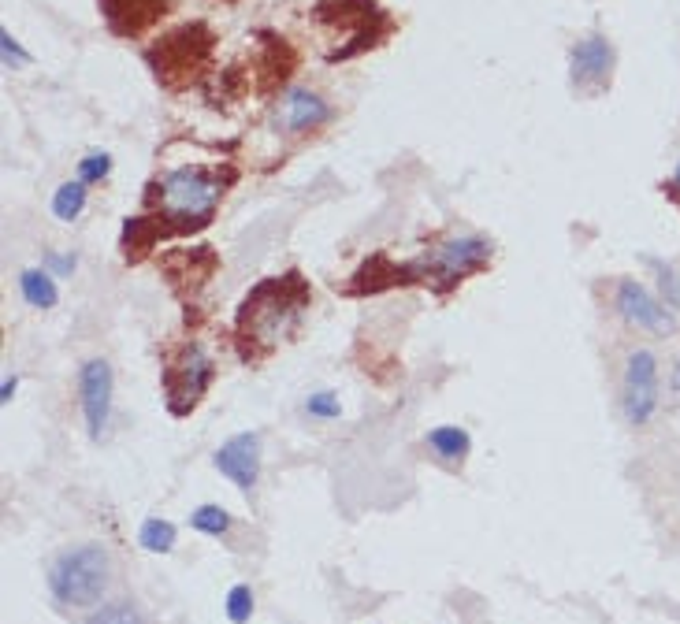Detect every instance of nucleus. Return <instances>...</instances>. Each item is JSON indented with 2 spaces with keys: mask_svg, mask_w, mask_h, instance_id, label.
Here are the masks:
<instances>
[{
  "mask_svg": "<svg viewBox=\"0 0 680 624\" xmlns=\"http://www.w3.org/2000/svg\"><path fill=\"white\" fill-rule=\"evenodd\" d=\"M316 23L335 26L342 30V49L331 52L327 60H354L361 52L376 49L387 34H391V19L387 12H380L376 0H324L313 8Z\"/></svg>",
  "mask_w": 680,
  "mask_h": 624,
  "instance_id": "39448f33",
  "label": "nucleus"
},
{
  "mask_svg": "<svg viewBox=\"0 0 680 624\" xmlns=\"http://www.w3.org/2000/svg\"><path fill=\"white\" fill-rule=\"evenodd\" d=\"M658 409V361L651 350H636L625 364V416L640 428Z\"/></svg>",
  "mask_w": 680,
  "mask_h": 624,
  "instance_id": "6e6552de",
  "label": "nucleus"
},
{
  "mask_svg": "<svg viewBox=\"0 0 680 624\" xmlns=\"http://www.w3.org/2000/svg\"><path fill=\"white\" fill-rule=\"evenodd\" d=\"M175 539H179L175 524L160 517H149L142 524V532H138V543H142V550H149V554H168L171 546H175Z\"/></svg>",
  "mask_w": 680,
  "mask_h": 624,
  "instance_id": "aec40b11",
  "label": "nucleus"
},
{
  "mask_svg": "<svg viewBox=\"0 0 680 624\" xmlns=\"http://www.w3.org/2000/svg\"><path fill=\"white\" fill-rule=\"evenodd\" d=\"M45 264H49V268H53L56 275H71V272H75V264H79V260H75V257H60V253H49V257H45Z\"/></svg>",
  "mask_w": 680,
  "mask_h": 624,
  "instance_id": "cd10ccee",
  "label": "nucleus"
},
{
  "mask_svg": "<svg viewBox=\"0 0 680 624\" xmlns=\"http://www.w3.org/2000/svg\"><path fill=\"white\" fill-rule=\"evenodd\" d=\"M86 624H145V621L142 613H138V606H131V602H112V606H101Z\"/></svg>",
  "mask_w": 680,
  "mask_h": 624,
  "instance_id": "5701e85b",
  "label": "nucleus"
},
{
  "mask_svg": "<svg viewBox=\"0 0 680 624\" xmlns=\"http://www.w3.org/2000/svg\"><path fill=\"white\" fill-rule=\"evenodd\" d=\"M610 71H614V45L602 38V34H591V38L576 41L573 52H569V75H573V90L580 93H599L606 82H610Z\"/></svg>",
  "mask_w": 680,
  "mask_h": 624,
  "instance_id": "9b49d317",
  "label": "nucleus"
},
{
  "mask_svg": "<svg viewBox=\"0 0 680 624\" xmlns=\"http://www.w3.org/2000/svg\"><path fill=\"white\" fill-rule=\"evenodd\" d=\"M0 45H4V64H27L30 56L23 49H19V41L12 38V34H8V30H4V34H0Z\"/></svg>",
  "mask_w": 680,
  "mask_h": 624,
  "instance_id": "bb28decb",
  "label": "nucleus"
},
{
  "mask_svg": "<svg viewBox=\"0 0 680 624\" xmlns=\"http://www.w3.org/2000/svg\"><path fill=\"white\" fill-rule=\"evenodd\" d=\"M669 387H673V390L680 394V361L673 364V376H669Z\"/></svg>",
  "mask_w": 680,
  "mask_h": 624,
  "instance_id": "c756f323",
  "label": "nucleus"
},
{
  "mask_svg": "<svg viewBox=\"0 0 680 624\" xmlns=\"http://www.w3.org/2000/svg\"><path fill=\"white\" fill-rule=\"evenodd\" d=\"M79 398H82V416L93 439H101L112 416V368L108 361L93 357L79 368Z\"/></svg>",
  "mask_w": 680,
  "mask_h": 624,
  "instance_id": "1a4fd4ad",
  "label": "nucleus"
},
{
  "mask_svg": "<svg viewBox=\"0 0 680 624\" xmlns=\"http://www.w3.org/2000/svg\"><path fill=\"white\" fill-rule=\"evenodd\" d=\"M305 413L320 416V420H335V416H339V402H335V394L320 390V394H313V398L305 402Z\"/></svg>",
  "mask_w": 680,
  "mask_h": 624,
  "instance_id": "a878e982",
  "label": "nucleus"
},
{
  "mask_svg": "<svg viewBox=\"0 0 680 624\" xmlns=\"http://www.w3.org/2000/svg\"><path fill=\"white\" fill-rule=\"evenodd\" d=\"M190 528L201 535H216V539H220V535L231 532V513L223 506H212V502L209 506H197L194 513H190Z\"/></svg>",
  "mask_w": 680,
  "mask_h": 624,
  "instance_id": "412c9836",
  "label": "nucleus"
},
{
  "mask_svg": "<svg viewBox=\"0 0 680 624\" xmlns=\"http://www.w3.org/2000/svg\"><path fill=\"white\" fill-rule=\"evenodd\" d=\"M327 119H331V108L309 90H290L287 97L279 101V108H275V123L283 130H294V134H298V130L320 127Z\"/></svg>",
  "mask_w": 680,
  "mask_h": 624,
  "instance_id": "2eb2a0df",
  "label": "nucleus"
},
{
  "mask_svg": "<svg viewBox=\"0 0 680 624\" xmlns=\"http://www.w3.org/2000/svg\"><path fill=\"white\" fill-rule=\"evenodd\" d=\"M108 587V554L105 546L86 543L75 550H64L49 569V591L56 602L75 606V610H90L101 602Z\"/></svg>",
  "mask_w": 680,
  "mask_h": 624,
  "instance_id": "20e7f679",
  "label": "nucleus"
},
{
  "mask_svg": "<svg viewBox=\"0 0 680 624\" xmlns=\"http://www.w3.org/2000/svg\"><path fill=\"white\" fill-rule=\"evenodd\" d=\"M617 312L625 316L628 324L643 327V331H651V335H673V327H677L673 312H669L666 305H658V301H654L640 283H632V279H625V283L617 286Z\"/></svg>",
  "mask_w": 680,
  "mask_h": 624,
  "instance_id": "ddd939ff",
  "label": "nucleus"
},
{
  "mask_svg": "<svg viewBox=\"0 0 680 624\" xmlns=\"http://www.w3.org/2000/svg\"><path fill=\"white\" fill-rule=\"evenodd\" d=\"M15 387H19V379H15V376H8V379H4V387H0V402H4V405H12Z\"/></svg>",
  "mask_w": 680,
  "mask_h": 624,
  "instance_id": "c85d7f7f",
  "label": "nucleus"
},
{
  "mask_svg": "<svg viewBox=\"0 0 680 624\" xmlns=\"http://www.w3.org/2000/svg\"><path fill=\"white\" fill-rule=\"evenodd\" d=\"M673 186H680V164H677V171H673Z\"/></svg>",
  "mask_w": 680,
  "mask_h": 624,
  "instance_id": "7c9ffc66",
  "label": "nucleus"
},
{
  "mask_svg": "<svg viewBox=\"0 0 680 624\" xmlns=\"http://www.w3.org/2000/svg\"><path fill=\"white\" fill-rule=\"evenodd\" d=\"M160 234H168V227H164L157 216H131V220L123 223V257L131 260V264H138L149 249L157 246Z\"/></svg>",
  "mask_w": 680,
  "mask_h": 624,
  "instance_id": "dca6fc26",
  "label": "nucleus"
},
{
  "mask_svg": "<svg viewBox=\"0 0 680 624\" xmlns=\"http://www.w3.org/2000/svg\"><path fill=\"white\" fill-rule=\"evenodd\" d=\"M212 45H216V38H212L209 26L190 23L164 34L153 49L145 52V60H149L153 75H157L168 90H183V86L197 82V78L209 71Z\"/></svg>",
  "mask_w": 680,
  "mask_h": 624,
  "instance_id": "7ed1b4c3",
  "label": "nucleus"
},
{
  "mask_svg": "<svg viewBox=\"0 0 680 624\" xmlns=\"http://www.w3.org/2000/svg\"><path fill=\"white\" fill-rule=\"evenodd\" d=\"M216 472L227 476L238 491L249 494L261 480V435L257 431H242L235 439H227L216 450Z\"/></svg>",
  "mask_w": 680,
  "mask_h": 624,
  "instance_id": "9d476101",
  "label": "nucleus"
},
{
  "mask_svg": "<svg viewBox=\"0 0 680 624\" xmlns=\"http://www.w3.org/2000/svg\"><path fill=\"white\" fill-rule=\"evenodd\" d=\"M491 264V242L480 238V234H461V238H450L443 246H435L432 253L413 268V279L417 286H439V290H454L461 279L476 275L480 268Z\"/></svg>",
  "mask_w": 680,
  "mask_h": 624,
  "instance_id": "423d86ee",
  "label": "nucleus"
},
{
  "mask_svg": "<svg viewBox=\"0 0 680 624\" xmlns=\"http://www.w3.org/2000/svg\"><path fill=\"white\" fill-rule=\"evenodd\" d=\"M309 298H313V290H309L301 272L272 275V279H261L253 286L242 298L235 316V338L238 350H242V361L257 364L279 342H287L298 331L301 316L309 309Z\"/></svg>",
  "mask_w": 680,
  "mask_h": 624,
  "instance_id": "f257e3e1",
  "label": "nucleus"
},
{
  "mask_svg": "<svg viewBox=\"0 0 680 624\" xmlns=\"http://www.w3.org/2000/svg\"><path fill=\"white\" fill-rule=\"evenodd\" d=\"M82 208H86V182L82 179L64 182V186L53 194V216L56 220H64V223L79 220Z\"/></svg>",
  "mask_w": 680,
  "mask_h": 624,
  "instance_id": "6ab92c4d",
  "label": "nucleus"
},
{
  "mask_svg": "<svg viewBox=\"0 0 680 624\" xmlns=\"http://www.w3.org/2000/svg\"><path fill=\"white\" fill-rule=\"evenodd\" d=\"M216 272V253L209 246H194V249H171L168 260H164V275H168L175 286H205Z\"/></svg>",
  "mask_w": 680,
  "mask_h": 624,
  "instance_id": "4468645a",
  "label": "nucleus"
},
{
  "mask_svg": "<svg viewBox=\"0 0 680 624\" xmlns=\"http://www.w3.org/2000/svg\"><path fill=\"white\" fill-rule=\"evenodd\" d=\"M223 610H227V621L231 624H246L253 617V591L249 584H235L227 591V602H223Z\"/></svg>",
  "mask_w": 680,
  "mask_h": 624,
  "instance_id": "4be33fe9",
  "label": "nucleus"
},
{
  "mask_svg": "<svg viewBox=\"0 0 680 624\" xmlns=\"http://www.w3.org/2000/svg\"><path fill=\"white\" fill-rule=\"evenodd\" d=\"M223 197V182L220 175H209L205 168H171L164 179H160L157 194H153V205H157V216L168 231L190 234L209 227L212 216H216V205Z\"/></svg>",
  "mask_w": 680,
  "mask_h": 624,
  "instance_id": "f03ea898",
  "label": "nucleus"
},
{
  "mask_svg": "<svg viewBox=\"0 0 680 624\" xmlns=\"http://www.w3.org/2000/svg\"><path fill=\"white\" fill-rule=\"evenodd\" d=\"M428 446H432V450L443 457V461H461V457L472 450V439H469V431H465V428L443 424V428L428 431Z\"/></svg>",
  "mask_w": 680,
  "mask_h": 624,
  "instance_id": "a211bd4d",
  "label": "nucleus"
},
{
  "mask_svg": "<svg viewBox=\"0 0 680 624\" xmlns=\"http://www.w3.org/2000/svg\"><path fill=\"white\" fill-rule=\"evenodd\" d=\"M647 264L654 268V275H658V290L666 294V305L669 309H680V275L669 268V264H662V260L647 257Z\"/></svg>",
  "mask_w": 680,
  "mask_h": 624,
  "instance_id": "b1692460",
  "label": "nucleus"
},
{
  "mask_svg": "<svg viewBox=\"0 0 680 624\" xmlns=\"http://www.w3.org/2000/svg\"><path fill=\"white\" fill-rule=\"evenodd\" d=\"M97 4L108 30L119 38H142L145 30H153L168 15V0H97Z\"/></svg>",
  "mask_w": 680,
  "mask_h": 624,
  "instance_id": "f8f14e48",
  "label": "nucleus"
},
{
  "mask_svg": "<svg viewBox=\"0 0 680 624\" xmlns=\"http://www.w3.org/2000/svg\"><path fill=\"white\" fill-rule=\"evenodd\" d=\"M19 290H23V298H27L30 309H56V301H60V286L49 272H41V268H27V272L19 275Z\"/></svg>",
  "mask_w": 680,
  "mask_h": 624,
  "instance_id": "f3484780",
  "label": "nucleus"
},
{
  "mask_svg": "<svg viewBox=\"0 0 680 624\" xmlns=\"http://www.w3.org/2000/svg\"><path fill=\"white\" fill-rule=\"evenodd\" d=\"M108 171H112V156H108V153H90L79 164V179L82 182H101Z\"/></svg>",
  "mask_w": 680,
  "mask_h": 624,
  "instance_id": "393cba45",
  "label": "nucleus"
},
{
  "mask_svg": "<svg viewBox=\"0 0 680 624\" xmlns=\"http://www.w3.org/2000/svg\"><path fill=\"white\" fill-rule=\"evenodd\" d=\"M216 379V364L197 342H183L179 350L164 361V402L171 416L194 413L197 402L205 398V390Z\"/></svg>",
  "mask_w": 680,
  "mask_h": 624,
  "instance_id": "0eeeda50",
  "label": "nucleus"
}]
</instances>
